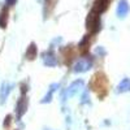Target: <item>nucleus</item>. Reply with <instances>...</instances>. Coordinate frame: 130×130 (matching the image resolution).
<instances>
[{"label": "nucleus", "instance_id": "1", "mask_svg": "<svg viewBox=\"0 0 130 130\" xmlns=\"http://www.w3.org/2000/svg\"><path fill=\"white\" fill-rule=\"evenodd\" d=\"M90 89L98 94V96L104 98L107 95V89H108V79L107 75L103 72H98L96 74H94V77L90 82Z\"/></svg>", "mask_w": 130, "mask_h": 130}, {"label": "nucleus", "instance_id": "2", "mask_svg": "<svg viewBox=\"0 0 130 130\" xmlns=\"http://www.w3.org/2000/svg\"><path fill=\"white\" fill-rule=\"evenodd\" d=\"M86 29H87L89 34L94 35L96 32H99L102 29V21H100V14L94 12L91 9L90 13L86 17Z\"/></svg>", "mask_w": 130, "mask_h": 130}, {"label": "nucleus", "instance_id": "3", "mask_svg": "<svg viewBox=\"0 0 130 130\" xmlns=\"http://www.w3.org/2000/svg\"><path fill=\"white\" fill-rule=\"evenodd\" d=\"M91 67H92V59L90 56H86V57H82L81 60H78L75 62V65L73 67V72L74 73H85Z\"/></svg>", "mask_w": 130, "mask_h": 130}, {"label": "nucleus", "instance_id": "4", "mask_svg": "<svg viewBox=\"0 0 130 130\" xmlns=\"http://www.w3.org/2000/svg\"><path fill=\"white\" fill-rule=\"evenodd\" d=\"M27 105H29V99L26 95H22L20 98V100L17 103V107H16V118L17 121H20L22 116L26 113V109H27Z\"/></svg>", "mask_w": 130, "mask_h": 130}, {"label": "nucleus", "instance_id": "5", "mask_svg": "<svg viewBox=\"0 0 130 130\" xmlns=\"http://www.w3.org/2000/svg\"><path fill=\"white\" fill-rule=\"evenodd\" d=\"M42 59H43V64H44L46 67L53 68V67H56V65H57V59H56V56H55V53H53L51 50L43 52Z\"/></svg>", "mask_w": 130, "mask_h": 130}, {"label": "nucleus", "instance_id": "6", "mask_svg": "<svg viewBox=\"0 0 130 130\" xmlns=\"http://www.w3.org/2000/svg\"><path fill=\"white\" fill-rule=\"evenodd\" d=\"M61 53H62V60H64V62L67 64V65H70L72 61H73L74 57H75V52H74L73 46H67V47L61 48Z\"/></svg>", "mask_w": 130, "mask_h": 130}, {"label": "nucleus", "instance_id": "7", "mask_svg": "<svg viewBox=\"0 0 130 130\" xmlns=\"http://www.w3.org/2000/svg\"><path fill=\"white\" fill-rule=\"evenodd\" d=\"M109 3H111V0H95L92 10L96 12V13H99V14H102V13H104L105 10L108 9Z\"/></svg>", "mask_w": 130, "mask_h": 130}, {"label": "nucleus", "instance_id": "8", "mask_svg": "<svg viewBox=\"0 0 130 130\" xmlns=\"http://www.w3.org/2000/svg\"><path fill=\"white\" fill-rule=\"evenodd\" d=\"M83 85H85V82L82 81V79H77V81H74L69 87L67 89V91H65V98L67 96H73L75 92H77L79 89H82L83 87Z\"/></svg>", "mask_w": 130, "mask_h": 130}, {"label": "nucleus", "instance_id": "9", "mask_svg": "<svg viewBox=\"0 0 130 130\" xmlns=\"http://www.w3.org/2000/svg\"><path fill=\"white\" fill-rule=\"evenodd\" d=\"M90 43H91V34H87L82 38V40L79 42L78 44V48L81 51L82 55H87V52L90 50Z\"/></svg>", "mask_w": 130, "mask_h": 130}, {"label": "nucleus", "instance_id": "10", "mask_svg": "<svg viewBox=\"0 0 130 130\" xmlns=\"http://www.w3.org/2000/svg\"><path fill=\"white\" fill-rule=\"evenodd\" d=\"M12 85H9L7 82H4L2 85V89H0V104H4L7 102V98L9 95V92L12 91Z\"/></svg>", "mask_w": 130, "mask_h": 130}, {"label": "nucleus", "instance_id": "11", "mask_svg": "<svg viewBox=\"0 0 130 130\" xmlns=\"http://www.w3.org/2000/svg\"><path fill=\"white\" fill-rule=\"evenodd\" d=\"M8 21H9V7L4 5L0 10V27L5 29L8 25Z\"/></svg>", "mask_w": 130, "mask_h": 130}, {"label": "nucleus", "instance_id": "12", "mask_svg": "<svg viewBox=\"0 0 130 130\" xmlns=\"http://www.w3.org/2000/svg\"><path fill=\"white\" fill-rule=\"evenodd\" d=\"M37 55H38V47H37L35 43L32 42V43H30V44H29V47H27V50L25 52V57H26V60L32 61V60L37 57Z\"/></svg>", "mask_w": 130, "mask_h": 130}, {"label": "nucleus", "instance_id": "13", "mask_svg": "<svg viewBox=\"0 0 130 130\" xmlns=\"http://www.w3.org/2000/svg\"><path fill=\"white\" fill-rule=\"evenodd\" d=\"M129 3L126 2V0H121L120 3H118L117 5V16L120 18H124L127 13H129Z\"/></svg>", "mask_w": 130, "mask_h": 130}, {"label": "nucleus", "instance_id": "14", "mask_svg": "<svg viewBox=\"0 0 130 130\" xmlns=\"http://www.w3.org/2000/svg\"><path fill=\"white\" fill-rule=\"evenodd\" d=\"M130 91V78H124L120 83H118L116 92L117 94H124V92H129Z\"/></svg>", "mask_w": 130, "mask_h": 130}, {"label": "nucleus", "instance_id": "15", "mask_svg": "<svg viewBox=\"0 0 130 130\" xmlns=\"http://www.w3.org/2000/svg\"><path fill=\"white\" fill-rule=\"evenodd\" d=\"M59 87H60V85H59V83H52V85L50 86V90H48L47 95L43 98L40 103H44V104H46V103H50V102L52 100V95H53V92H55Z\"/></svg>", "mask_w": 130, "mask_h": 130}, {"label": "nucleus", "instance_id": "16", "mask_svg": "<svg viewBox=\"0 0 130 130\" xmlns=\"http://www.w3.org/2000/svg\"><path fill=\"white\" fill-rule=\"evenodd\" d=\"M56 2L57 0H44V16L46 17H48V14L53 10Z\"/></svg>", "mask_w": 130, "mask_h": 130}, {"label": "nucleus", "instance_id": "17", "mask_svg": "<svg viewBox=\"0 0 130 130\" xmlns=\"http://www.w3.org/2000/svg\"><path fill=\"white\" fill-rule=\"evenodd\" d=\"M10 122H12V115H7L5 121H4V127H5V129H9Z\"/></svg>", "mask_w": 130, "mask_h": 130}, {"label": "nucleus", "instance_id": "18", "mask_svg": "<svg viewBox=\"0 0 130 130\" xmlns=\"http://www.w3.org/2000/svg\"><path fill=\"white\" fill-rule=\"evenodd\" d=\"M27 91H29V85L27 83H21V94L26 95Z\"/></svg>", "mask_w": 130, "mask_h": 130}, {"label": "nucleus", "instance_id": "19", "mask_svg": "<svg viewBox=\"0 0 130 130\" xmlns=\"http://www.w3.org/2000/svg\"><path fill=\"white\" fill-rule=\"evenodd\" d=\"M82 103L85 104H89L90 103V100H89V92L87 91H86V92H83V95H82Z\"/></svg>", "mask_w": 130, "mask_h": 130}, {"label": "nucleus", "instance_id": "20", "mask_svg": "<svg viewBox=\"0 0 130 130\" xmlns=\"http://www.w3.org/2000/svg\"><path fill=\"white\" fill-rule=\"evenodd\" d=\"M95 52H96L99 56H105V50H104L103 47H98V48L95 50Z\"/></svg>", "mask_w": 130, "mask_h": 130}, {"label": "nucleus", "instance_id": "21", "mask_svg": "<svg viewBox=\"0 0 130 130\" xmlns=\"http://www.w3.org/2000/svg\"><path fill=\"white\" fill-rule=\"evenodd\" d=\"M17 3V0H5V4L8 5V7H12V5H14Z\"/></svg>", "mask_w": 130, "mask_h": 130}]
</instances>
